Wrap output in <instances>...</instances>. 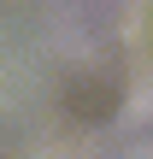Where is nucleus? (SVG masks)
<instances>
[{"mask_svg": "<svg viewBox=\"0 0 153 159\" xmlns=\"http://www.w3.org/2000/svg\"><path fill=\"white\" fill-rule=\"evenodd\" d=\"M136 159H153V148H142V153H136Z\"/></svg>", "mask_w": 153, "mask_h": 159, "instance_id": "f257e3e1", "label": "nucleus"}]
</instances>
